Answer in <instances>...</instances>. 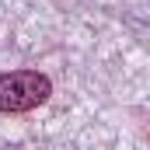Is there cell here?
Wrapping results in <instances>:
<instances>
[{
    "instance_id": "1",
    "label": "cell",
    "mask_w": 150,
    "mask_h": 150,
    "mask_svg": "<svg viewBox=\"0 0 150 150\" xmlns=\"http://www.w3.org/2000/svg\"><path fill=\"white\" fill-rule=\"evenodd\" d=\"M45 98H49V77L32 70L0 77V112H28Z\"/></svg>"
}]
</instances>
